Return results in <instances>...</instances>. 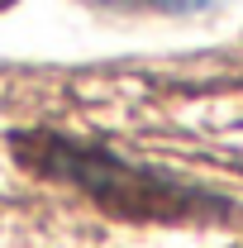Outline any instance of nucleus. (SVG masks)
Segmentation results:
<instances>
[{"mask_svg":"<svg viewBox=\"0 0 243 248\" xmlns=\"http://www.w3.org/2000/svg\"><path fill=\"white\" fill-rule=\"evenodd\" d=\"M53 172L67 177V182H76V186H86L105 205H115L124 215H138V219H186V215L210 205L205 196L182 191V186L162 182V177H152L143 167H129V162H120L105 148L53 143Z\"/></svg>","mask_w":243,"mask_h":248,"instance_id":"nucleus-1","label":"nucleus"},{"mask_svg":"<svg viewBox=\"0 0 243 248\" xmlns=\"http://www.w3.org/2000/svg\"><path fill=\"white\" fill-rule=\"evenodd\" d=\"M143 5H157L167 15H196V10H210V5H224V0H143Z\"/></svg>","mask_w":243,"mask_h":248,"instance_id":"nucleus-2","label":"nucleus"},{"mask_svg":"<svg viewBox=\"0 0 243 248\" xmlns=\"http://www.w3.org/2000/svg\"><path fill=\"white\" fill-rule=\"evenodd\" d=\"M91 5H124V0H91Z\"/></svg>","mask_w":243,"mask_h":248,"instance_id":"nucleus-3","label":"nucleus"}]
</instances>
